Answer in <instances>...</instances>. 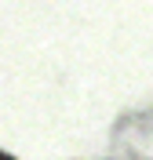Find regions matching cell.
Returning <instances> with one entry per match:
<instances>
[{
    "mask_svg": "<svg viewBox=\"0 0 153 160\" xmlns=\"http://www.w3.org/2000/svg\"><path fill=\"white\" fill-rule=\"evenodd\" d=\"M0 160H8V157H0Z\"/></svg>",
    "mask_w": 153,
    "mask_h": 160,
    "instance_id": "1",
    "label": "cell"
}]
</instances>
